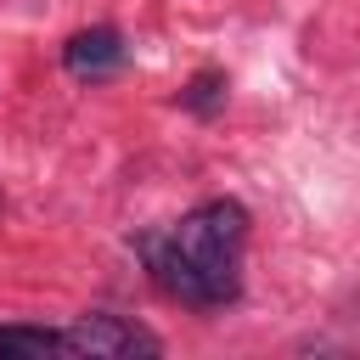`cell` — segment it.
Listing matches in <instances>:
<instances>
[{
	"label": "cell",
	"mask_w": 360,
	"mask_h": 360,
	"mask_svg": "<svg viewBox=\"0 0 360 360\" xmlns=\"http://www.w3.org/2000/svg\"><path fill=\"white\" fill-rule=\"evenodd\" d=\"M152 281L180 298L186 309H219L242 292V248H248V208L231 197L197 202L174 231H152L135 242Z\"/></svg>",
	"instance_id": "6da1fadb"
},
{
	"label": "cell",
	"mask_w": 360,
	"mask_h": 360,
	"mask_svg": "<svg viewBox=\"0 0 360 360\" xmlns=\"http://www.w3.org/2000/svg\"><path fill=\"white\" fill-rule=\"evenodd\" d=\"M68 354H90V360H124V354H158V338L118 321V315H79L68 332Z\"/></svg>",
	"instance_id": "7a4b0ae2"
},
{
	"label": "cell",
	"mask_w": 360,
	"mask_h": 360,
	"mask_svg": "<svg viewBox=\"0 0 360 360\" xmlns=\"http://www.w3.org/2000/svg\"><path fill=\"white\" fill-rule=\"evenodd\" d=\"M129 62V45H124V34L118 28H79L68 45H62V68L73 73V79H112L118 68Z\"/></svg>",
	"instance_id": "3957f363"
},
{
	"label": "cell",
	"mask_w": 360,
	"mask_h": 360,
	"mask_svg": "<svg viewBox=\"0 0 360 360\" xmlns=\"http://www.w3.org/2000/svg\"><path fill=\"white\" fill-rule=\"evenodd\" d=\"M11 354H28V360L68 354V338L56 326H0V360H11Z\"/></svg>",
	"instance_id": "277c9868"
},
{
	"label": "cell",
	"mask_w": 360,
	"mask_h": 360,
	"mask_svg": "<svg viewBox=\"0 0 360 360\" xmlns=\"http://www.w3.org/2000/svg\"><path fill=\"white\" fill-rule=\"evenodd\" d=\"M180 101H186L191 112H214V107L225 101V73H197V79L180 90Z\"/></svg>",
	"instance_id": "5b68a950"
}]
</instances>
